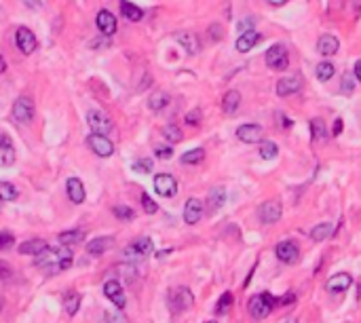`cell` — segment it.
I'll return each mask as SVG.
<instances>
[{
	"label": "cell",
	"mask_w": 361,
	"mask_h": 323,
	"mask_svg": "<svg viewBox=\"0 0 361 323\" xmlns=\"http://www.w3.org/2000/svg\"><path fill=\"white\" fill-rule=\"evenodd\" d=\"M315 74H317V81L319 83H327L329 78L336 74V68H334L332 61H321V64H317Z\"/></svg>",
	"instance_id": "30"
},
{
	"label": "cell",
	"mask_w": 361,
	"mask_h": 323,
	"mask_svg": "<svg viewBox=\"0 0 361 323\" xmlns=\"http://www.w3.org/2000/svg\"><path fill=\"white\" fill-rule=\"evenodd\" d=\"M230 306H232V294H230V291H224V294L220 296L218 304H216V313L218 315H226L230 311Z\"/></svg>",
	"instance_id": "38"
},
{
	"label": "cell",
	"mask_w": 361,
	"mask_h": 323,
	"mask_svg": "<svg viewBox=\"0 0 361 323\" xmlns=\"http://www.w3.org/2000/svg\"><path fill=\"white\" fill-rule=\"evenodd\" d=\"M332 232H334V224H329V222H321V224H317V226H313V231H311V239H313V241H317V243H321V241H325V239L332 237Z\"/></svg>",
	"instance_id": "28"
},
{
	"label": "cell",
	"mask_w": 361,
	"mask_h": 323,
	"mask_svg": "<svg viewBox=\"0 0 361 323\" xmlns=\"http://www.w3.org/2000/svg\"><path fill=\"white\" fill-rule=\"evenodd\" d=\"M154 190L161 196H174L178 192V182L171 173H159L154 178Z\"/></svg>",
	"instance_id": "11"
},
{
	"label": "cell",
	"mask_w": 361,
	"mask_h": 323,
	"mask_svg": "<svg viewBox=\"0 0 361 323\" xmlns=\"http://www.w3.org/2000/svg\"><path fill=\"white\" fill-rule=\"evenodd\" d=\"M262 136H264V131H262L260 125H256V123H245L237 129V138L241 141H245V144H258V141L262 139Z\"/></svg>",
	"instance_id": "12"
},
{
	"label": "cell",
	"mask_w": 361,
	"mask_h": 323,
	"mask_svg": "<svg viewBox=\"0 0 361 323\" xmlns=\"http://www.w3.org/2000/svg\"><path fill=\"white\" fill-rule=\"evenodd\" d=\"M279 154V146L274 144V141H262L260 146V156L264 161H271V159H277Z\"/></svg>",
	"instance_id": "36"
},
{
	"label": "cell",
	"mask_w": 361,
	"mask_h": 323,
	"mask_svg": "<svg viewBox=\"0 0 361 323\" xmlns=\"http://www.w3.org/2000/svg\"><path fill=\"white\" fill-rule=\"evenodd\" d=\"M176 38H178V43L186 49L188 55H197L201 51V41H199L197 34H192V32H180Z\"/></svg>",
	"instance_id": "20"
},
{
	"label": "cell",
	"mask_w": 361,
	"mask_h": 323,
	"mask_svg": "<svg viewBox=\"0 0 361 323\" xmlns=\"http://www.w3.org/2000/svg\"><path fill=\"white\" fill-rule=\"evenodd\" d=\"M274 89H277V95H281V97L294 95V93H298L302 89V78L300 76H283V78H279V83Z\"/></svg>",
	"instance_id": "14"
},
{
	"label": "cell",
	"mask_w": 361,
	"mask_h": 323,
	"mask_svg": "<svg viewBox=\"0 0 361 323\" xmlns=\"http://www.w3.org/2000/svg\"><path fill=\"white\" fill-rule=\"evenodd\" d=\"M104 294H106V298L110 302H112L116 309H125V294H123V285L119 281H114V279H110V281H106V285H104Z\"/></svg>",
	"instance_id": "13"
},
{
	"label": "cell",
	"mask_w": 361,
	"mask_h": 323,
	"mask_svg": "<svg viewBox=\"0 0 361 323\" xmlns=\"http://www.w3.org/2000/svg\"><path fill=\"white\" fill-rule=\"evenodd\" d=\"M114 216L119 220H133V209L127 207V205H119V207H114Z\"/></svg>",
	"instance_id": "43"
},
{
	"label": "cell",
	"mask_w": 361,
	"mask_h": 323,
	"mask_svg": "<svg viewBox=\"0 0 361 323\" xmlns=\"http://www.w3.org/2000/svg\"><path fill=\"white\" fill-rule=\"evenodd\" d=\"M2 306H4V302H2V298H0V311H2Z\"/></svg>",
	"instance_id": "59"
},
{
	"label": "cell",
	"mask_w": 361,
	"mask_h": 323,
	"mask_svg": "<svg viewBox=\"0 0 361 323\" xmlns=\"http://www.w3.org/2000/svg\"><path fill=\"white\" fill-rule=\"evenodd\" d=\"M9 277H13V271H11V266L4 262V260H0V279L2 281H6Z\"/></svg>",
	"instance_id": "48"
},
{
	"label": "cell",
	"mask_w": 361,
	"mask_h": 323,
	"mask_svg": "<svg viewBox=\"0 0 361 323\" xmlns=\"http://www.w3.org/2000/svg\"><path fill=\"white\" fill-rule=\"evenodd\" d=\"M203 218V203L199 199H188L186 205H184V222L186 224H199Z\"/></svg>",
	"instance_id": "15"
},
{
	"label": "cell",
	"mask_w": 361,
	"mask_h": 323,
	"mask_svg": "<svg viewBox=\"0 0 361 323\" xmlns=\"http://www.w3.org/2000/svg\"><path fill=\"white\" fill-rule=\"evenodd\" d=\"M269 2H271L272 6H283V4L287 2V0H269Z\"/></svg>",
	"instance_id": "56"
},
{
	"label": "cell",
	"mask_w": 361,
	"mask_h": 323,
	"mask_svg": "<svg viewBox=\"0 0 361 323\" xmlns=\"http://www.w3.org/2000/svg\"><path fill=\"white\" fill-rule=\"evenodd\" d=\"M95 23H97L99 32L106 34V36H112V34L116 32V17H114V15L110 13V11H106V9L97 13Z\"/></svg>",
	"instance_id": "18"
},
{
	"label": "cell",
	"mask_w": 361,
	"mask_h": 323,
	"mask_svg": "<svg viewBox=\"0 0 361 323\" xmlns=\"http://www.w3.org/2000/svg\"><path fill=\"white\" fill-rule=\"evenodd\" d=\"M4 70H6V61H4V57H2V55H0V74H2Z\"/></svg>",
	"instance_id": "57"
},
{
	"label": "cell",
	"mask_w": 361,
	"mask_h": 323,
	"mask_svg": "<svg viewBox=\"0 0 361 323\" xmlns=\"http://www.w3.org/2000/svg\"><path fill=\"white\" fill-rule=\"evenodd\" d=\"M13 243H15V239L11 232H0V249H9Z\"/></svg>",
	"instance_id": "47"
},
{
	"label": "cell",
	"mask_w": 361,
	"mask_h": 323,
	"mask_svg": "<svg viewBox=\"0 0 361 323\" xmlns=\"http://www.w3.org/2000/svg\"><path fill=\"white\" fill-rule=\"evenodd\" d=\"M106 321L108 323H125V319L119 315V311H108L106 313Z\"/></svg>",
	"instance_id": "49"
},
{
	"label": "cell",
	"mask_w": 361,
	"mask_h": 323,
	"mask_svg": "<svg viewBox=\"0 0 361 323\" xmlns=\"http://www.w3.org/2000/svg\"><path fill=\"white\" fill-rule=\"evenodd\" d=\"M201 119H203V114H201L199 108H192L190 112H186V116H184L186 125H190V127H197V125L201 123Z\"/></svg>",
	"instance_id": "41"
},
{
	"label": "cell",
	"mask_w": 361,
	"mask_h": 323,
	"mask_svg": "<svg viewBox=\"0 0 361 323\" xmlns=\"http://www.w3.org/2000/svg\"><path fill=\"white\" fill-rule=\"evenodd\" d=\"M351 285H353V277H351L349 273H338V275H334V277H329V281L325 283L327 291H332V294H340V291H347Z\"/></svg>",
	"instance_id": "16"
},
{
	"label": "cell",
	"mask_w": 361,
	"mask_h": 323,
	"mask_svg": "<svg viewBox=\"0 0 361 323\" xmlns=\"http://www.w3.org/2000/svg\"><path fill=\"white\" fill-rule=\"evenodd\" d=\"M285 323H298V321H296V319H287Z\"/></svg>",
	"instance_id": "58"
},
{
	"label": "cell",
	"mask_w": 361,
	"mask_h": 323,
	"mask_svg": "<svg viewBox=\"0 0 361 323\" xmlns=\"http://www.w3.org/2000/svg\"><path fill=\"white\" fill-rule=\"evenodd\" d=\"M59 241L64 245H72V243H83L85 241V231L83 228H74V231H66L59 234Z\"/></svg>",
	"instance_id": "31"
},
{
	"label": "cell",
	"mask_w": 361,
	"mask_h": 323,
	"mask_svg": "<svg viewBox=\"0 0 361 323\" xmlns=\"http://www.w3.org/2000/svg\"><path fill=\"white\" fill-rule=\"evenodd\" d=\"M123 258L127 260V262H139V260H144V256L139 254V251H137L135 247H133V245H129L127 249L123 251Z\"/></svg>",
	"instance_id": "44"
},
{
	"label": "cell",
	"mask_w": 361,
	"mask_h": 323,
	"mask_svg": "<svg viewBox=\"0 0 361 323\" xmlns=\"http://www.w3.org/2000/svg\"><path fill=\"white\" fill-rule=\"evenodd\" d=\"M340 91L344 93V95H351V93L355 91V78H353V74H344V76H342Z\"/></svg>",
	"instance_id": "40"
},
{
	"label": "cell",
	"mask_w": 361,
	"mask_h": 323,
	"mask_svg": "<svg viewBox=\"0 0 361 323\" xmlns=\"http://www.w3.org/2000/svg\"><path fill=\"white\" fill-rule=\"evenodd\" d=\"M258 43H260V34H258V32H254V30H247V32H241V36L237 38V51H241V53H247V51H252Z\"/></svg>",
	"instance_id": "22"
},
{
	"label": "cell",
	"mask_w": 361,
	"mask_h": 323,
	"mask_svg": "<svg viewBox=\"0 0 361 323\" xmlns=\"http://www.w3.org/2000/svg\"><path fill=\"white\" fill-rule=\"evenodd\" d=\"M133 171L137 173H150L152 171V159H139L133 163Z\"/></svg>",
	"instance_id": "42"
},
{
	"label": "cell",
	"mask_w": 361,
	"mask_h": 323,
	"mask_svg": "<svg viewBox=\"0 0 361 323\" xmlns=\"http://www.w3.org/2000/svg\"><path fill=\"white\" fill-rule=\"evenodd\" d=\"M353 74H355V78L361 83V59H357V61H355V72H353Z\"/></svg>",
	"instance_id": "54"
},
{
	"label": "cell",
	"mask_w": 361,
	"mask_h": 323,
	"mask_svg": "<svg viewBox=\"0 0 361 323\" xmlns=\"http://www.w3.org/2000/svg\"><path fill=\"white\" fill-rule=\"evenodd\" d=\"M87 144H89V148L97 156H101V159H106V156H112V152H114L112 141H110L106 136H99V133H91V136L87 138Z\"/></svg>",
	"instance_id": "8"
},
{
	"label": "cell",
	"mask_w": 361,
	"mask_h": 323,
	"mask_svg": "<svg viewBox=\"0 0 361 323\" xmlns=\"http://www.w3.org/2000/svg\"><path fill=\"white\" fill-rule=\"evenodd\" d=\"M15 45H17V49L23 53V55H30V53H34V49H36V36H34V32L32 30H28V28H17V32H15Z\"/></svg>",
	"instance_id": "9"
},
{
	"label": "cell",
	"mask_w": 361,
	"mask_h": 323,
	"mask_svg": "<svg viewBox=\"0 0 361 323\" xmlns=\"http://www.w3.org/2000/svg\"><path fill=\"white\" fill-rule=\"evenodd\" d=\"M209 34L214 38H220V36H222V30H220L218 26H214V28H209Z\"/></svg>",
	"instance_id": "55"
},
{
	"label": "cell",
	"mask_w": 361,
	"mask_h": 323,
	"mask_svg": "<svg viewBox=\"0 0 361 323\" xmlns=\"http://www.w3.org/2000/svg\"><path fill=\"white\" fill-rule=\"evenodd\" d=\"M294 300H296V294H292V291H287V296H285V298H281V300L277 298V304H289V302H294Z\"/></svg>",
	"instance_id": "50"
},
{
	"label": "cell",
	"mask_w": 361,
	"mask_h": 323,
	"mask_svg": "<svg viewBox=\"0 0 361 323\" xmlns=\"http://www.w3.org/2000/svg\"><path fill=\"white\" fill-rule=\"evenodd\" d=\"M167 302H169V309L174 313H184L194 304V296L188 287H174L169 291Z\"/></svg>",
	"instance_id": "3"
},
{
	"label": "cell",
	"mask_w": 361,
	"mask_h": 323,
	"mask_svg": "<svg viewBox=\"0 0 361 323\" xmlns=\"http://www.w3.org/2000/svg\"><path fill=\"white\" fill-rule=\"evenodd\" d=\"M154 154H156V159H169V156L174 154V148L171 146H156Z\"/></svg>",
	"instance_id": "46"
},
{
	"label": "cell",
	"mask_w": 361,
	"mask_h": 323,
	"mask_svg": "<svg viewBox=\"0 0 361 323\" xmlns=\"http://www.w3.org/2000/svg\"><path fill=\"white\" fill-rule=\"evenodd\" d=\"M114 245V239L112 237H97L87 243V251L91 256H101L104 251H108L110 247Z\"/></svg>",
	"instance_id": "24"
},
{
	"label": "cell",
	"mask_w": 361,
	"mask_h": 323,
	"mask_svg": "<svg viewBox=\"0 0 361 323\" xmlns=\"http://www.w3.org/2000/svg\"><path fill=\"white\" fill-rule=\"evenodd\" d=\"M78 306H81V294H78V291H68V296H66V300H64L66 313L72 317V315L78 313Z\"/></svg>",
	"instance_id": "32"
},
{
	"label": "cell",
	"mask_w": 361,
	"mask_h": 323,
	"mask_svg": "<svg viewBox=\"0 0 361 323\" xmlns=\"http://www.w3.org/2000/svg\"><path fill=\"white\" fill-rule=\"evenodd\" d=\"M66 192H68V199L72 203H76V205H81L85 201V186H83V182L78 178H70L68 180V182H66Z\"/></svg>",
	"instance_id": "19"
},
{
	"label": "cell",
	"mask_w": 361,
	"mask_h": 323,
	"mask_svg": "<svg viewBox=\"0 0 361 323\" xmlns=\"http://www.w3.org/2000/svg\"><path fill=\"white\" fill-rule=\"evenodd\" d=\"M13 161H15V148L11 139L6 136H0V165L9 167V165H13Z\"/></svg>",
	"instance_id": "23"
},
{
	"label": "cell",
	"mask_w": 361,
	"mask_h": 323,
	"mask_svg": "<svg viewBox=\"0 0 361 323\" xmlns=\"http://www.w3.org/2000/svg\"><path fill=\"white\" fill-rule=\"evenodd\" d=\"M142 207H144L146 214H156V211H159V205H156L148 194L142 196Z\"/></svg>",
	"instance_id": "45"
},
{
	"label": "cell",
	"mask_w": 361,
	"mask_h": 323,
	"mask_svg": "<svg viewBox=\"0 0 361 323\" xmlns=\"http://www.w3.org/2000/svg\"><path fill=\"white\" fill-rule=\"evenodd\" d=\"M239 106H241V93L234 91V89L226 91L224 97H222V110H224V114H228V116L237 114Z\"/></svg>",
	"instance_id": "21"
},
{
	"label": "cell",
	"mask_w": 361,
	"mask_h": 323,
	"mask_svg": "<svg viewBox=\"0 0 361 323\" xmlns=\"http://www.w3.org/2000/svg\"><path fill=\"white\" fill-rule=\"evenodd\" d=\"M203 159H205V150H203V148H194V150L184 152L180 161H182L184 165H199Z\"/></svg>",
	"instance_id": "33"
},
{
	"label": "cell",
	"mask_w": 361,
	"mask_h": 323,
	"mask_svg": "<svg viewBox=\"0 0 361 323\" xmlns=\"http://www.w3.org/2000/svg\"><path fill=\"white\" fill-rule=\"evenodd\" d=\"M34 264L38 269H45L46 273H59V271H66L70 269L72 264V251H70L68 245H59V247H46L43 249L41 254L34 256Z\"/></svg>",
	"instance_id": "1"
},
{
	"label": "cell",
	"mask_w": 361,
	"mask_h": 323,
	"mask_svg": "<svg viewBox=\"0 0 361 323\" xmlns=\"http://www.w3.org/2000/svg\"><path fill=\"white\" fill-rule=\"evenodd\" d=\"M224 203H226V190H224V188H222V186L211 188V190H209V196H207L209 209H211V211H218Z\"/></svg>",
	"instance_id": "25"
},
{
	"label": "cell",
	"mask_w": 361,
	"mask_h": 323,
	"mask_svg": "<svg viewBox=\"0 0 361 323\" xmlns=\"http://www.w3.org/2000/svg\"><path fill=\"white\" fill-rule=\"evenodd\" d=\"M274 254L283 264H296L298 258H300V249H298L294 241H281L277 249H274Z\"/></svg>",
	"instance_id": "10"
},
{
	"label": "cell",
	"mask_w": 361,
	"mask_h": 323,
	"mask_svg": "<svg viewBox=\"0 0 361 323\" xmlns=\"http://www.w3.org/2000/svg\"><path fill=\"white\" fill-rule=\"evenodd\" d=\"M43 249H46V241L45 239H30L26 243L19 245V254H26V256H36L41 254Z\"/></svg>",
	"instance_id": "27"
},
{
	"label": "cell",
	"mask_w": 361,
	"mask_h": 323,
	"mask_svg": "<svg viewBox=\"0 0 361 323\" xmlns=\"http://www.w3.org/2000/svg\"><path fill=\"white\" fill-rule=\"evenodd\" d=\"M23 4L30 6V9H38V6H41V0H23Z\"/></svg>",
	"instance_id": "53"
},
{
	"label": "cell",
	"mask_w": 361,
	"mask_h": 323,
	"mask_svg": "<svg viewBox=\"0 0 361 323\" xmlns=\"http://www.w3.org/2000/svg\"><path fill=\"white\" fill-rule=\"evenodd\" d=\"M252 19H243L241 23H239V28H241V32H247V30H252Z\"/></svg>",
	"instance_id": "51"
},
{
	"label": "cell",
	"mask_w": 361,
	"mask_h": 323,
	"mask_svg": "<svg viewBox=\"0 0 361 323\" xmlns=\"http://www.w3.org/2000/svg\"><path fill=\"white\" fill-rule=\"evenodd\" d=\"M121 13L129 21H139V19L144 17V11L139 9V6H135L133 2H129V0H121Z\"/></svg>",
	"instance_id": "29"
},
{
	"label": "cell",
	"mask_w": 361,
	"mask_h": 323,
	"mask_svg": "<svg viewBox=\"0 0 361 323\" xmlns=\"http://www.w3.org/2000/svg\"><path fill=\"white\" fill-rule=\"evenodd\" d=\"M277 306V298H274L271 291H262V294H256L249 298V304H247V311L252 315L254 319H266L271 315V311Z\"/></svg>",
	"instance_id": "2"
},
{
	"label": "cell",
	"mask_w": 361,
	"mask_h": 323,
	"mask_svg": "<svg viewBox=\"0 0 361 323\" xmlns=\"http://www.w3.org/2000/svg\"><path fill=\"white\" fill-rule=\"evenodd\" d=\"M13 119L17 121L19 125H30V123H32V119H34V101H32V97L21 95V97L15 99V104H13Z\"/></svg>",
	"instance_id": "5"
},
{
	"label": "cell",
	"mask_w": 361,
	"mask_h": 323,
	"mask_svg": "<svg viewBox=\"0 0 361 323\" xmlns=\"http://www.w3.org/2000/svg\"><path fill=\"white\" fill-rule=\"evenodd\" d=\"M281 216H283V207H281V203L277 199L264 201L260 205V209H258V220H260L262 224H274V222H279Z\"/></svg>",
	"instance_id": "7"
},
{
	"label": "cell",
	"mask_w": 361,
	"mask_h": 323,
	"mask_svg": "<svg viewBox=\"0 0 361 323\" xmlns=\"http://www.w3.org/2000/svg\"><path fill=\"white\" fill-rule=\"evenodd\" d=\"M87 123L93 129V133H99V136H108L110 131L114 129L112 119L104 112V110H89L87 112Z\"/></svg>",
	"instance_id": "6"
},
{
	"label": "cell",
	"mask_w": 361,
	"mask_h": 323,
	"mask_svg": "<svg viewBox=\"0 0 361 323\" xmlns=\"http://www.w3.org/2000/svg\"><path fill=\"white\" fill-rule=\"evenodd\" d=\"M17 199V188L11 182H0V201H15Z\"/></svg>",
	"instance_id": "37"
},
{
	"label": "cell",
	"mask_w": 361,
	"mask_h": 323,
	"mask_svg": "<svg viewBox=\"0 0 361 323\" xmlns=\"http://www.w3.org/2000/svg\"><path fill=\"white\" fill-rule=\"evenodd\" d=\"M169 101H171V97H169L167 91H154L150 95V99H148V106H150V110H154V112H161L163 108L169 106Z\"/></svg>",
	"instance_id": "26"
},
{
	"label": "cell",
	"mask_w": 361,
	"mask_h": 323,
	"mask_svg": "<svg viewBox=\"0 0 361 323\" xmlns=\"http://www.w3.org/2000/svg\"><path fill=\"white\" fill-rule=\"evenodd\" d=\"M311 136H313V139H317V141L327 138V127H325V123L321 119H313L311 121Z\"/></svg>",
	"instance_id": "34"
},
{
	"label": "cell",
	"mask_w": 361,
	"mask_h": 323,
	"mask_svg": "<svg viewBox=\"0 0 361 323\" xmlns=\"http://www.w3.org/2000/svg\"><path fill=\"white\" fill-rule=\"evenodd\" d=\"M207 323H216V321H207Z\"/></svg>",
	"instance_id": "60"
},
{
	"label": "cell",
	"mask_w": 361,
	"mask_h": 323,
	"mask_svg": "<svg viewBox=\"0 0 361 323\" xmlns=\"http://www.w3.org/2000/svg\"><path fill=\"white\" fill-rule=\"evenodd\" d=\"M338 49H340V43L334 34H323L317 41V51L323 55V57H332V55L338 53Z\"/></svg>",
	"instance_id": "17"
},
{
	"label": "cell",
	"mask_w": 361,
	"mask_h": 323,
	"mask_svg": "<svg viewBox=\"0 0 361 323\" xmlns=\"http://www.w3.org/2000/svg\"><path fill=\"white\" fill-rule=\"evenodd\" d=\"M133 247H135L139 254H142L144 258L148 256V254H152V239H148V237H142V239H137V241H133L131 243Z\"/></svg>",
	"instance_id": "39"
},
{
	"label": "cell",
	"mask_w": 361,
	"mask_h": 323,
	"mask_svg": "<svg viewBox=\"0 0 361 323\" xmlns=\"http://www.w3.org/2000/svg\"><path fill=\"white\" fill-rule=\"evenodd\" d=\"M163 138L171 144H178V141H182V129L178 125H167V127H163Z\"/></svg>",
	"instance_id": "35"
},
{
	"label": "cell",
	"mask_w": 361,
	"mask_h": 323,
	"mask_svg": "<svg viewBox=\"0 0 361 323\" xmlns=\"http://www.w3.org/2000/svg\"><path fill=\"white\" fill-rule=\"evenodd\" d=\"M264 59H266V66H269L271 70H279V72H283V70H287L289 66V53L285 49V45H272L269 51L264 53Z\"/></svg>",
	"instance_id": "4"
},
{
	"label": "cell",
	"mask_w": 361,
	"mask_h": 323,
	"mask_svg": "<svg viewBox=\"0 0 361 323\" xmlns=\"http://www.w3.org/2000/svg\"><path fill=\"white\" fill-rule=\"evenodd\" d=\"M342 133V119H336L334 121V136H340Z\"/></svg>",
	"instance_id": "52"
}]
</instances>
